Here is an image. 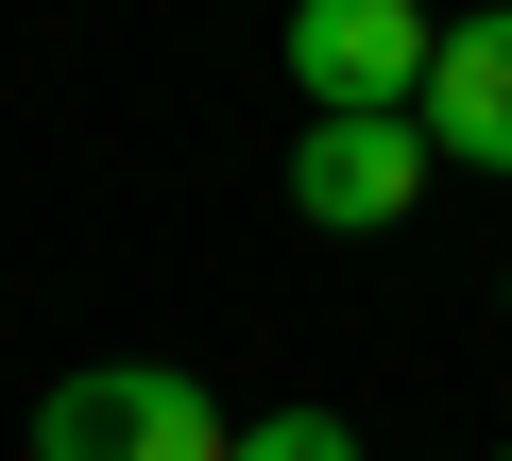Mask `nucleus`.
I'll list each match as a JSON object with an SVG mask.
<instances>
[{
    "mask_svg": "<svg viewBox=\"0 0 512 461\" xmlns=\"http://www.w3.org/2000/svg\"><path fill=\"white\" fill-rule=\"evenodd\" d=\"M291 86L325 120H427V69H444V18H410V0H291Z\"/></svg>",
    "mask_w": 512,
    "mask_h": 461,
    "instance_id": "f257e3e1",
    "label": "nucleus"
},
{
    "mask_svg": "<svg viewBox=\"0 0 512 461\" xmlns=\"http://www.w3.org/2000/svg\"><path fill=\"white\" fill-rule=\"evenodd\" d=\"M35 461H239V427L205 410V376L171 359H103L35 410Z\"/></svg>",
    "mask_w": 512,
    "mask_h": 461,
    "instance_id": "f03ea898",
    "label": "nucleus"
},
{
    "mask_svg": "<svg viewBox=\"0 0 512 461\" xmlns=\"http://www.w3.org/2000/svg\"><path fill=\"white\" fill-rule=\"evenodd\" d=\"M427 120H308V154H291V205L325 222V240H376V222H410V188H427Z\"/></svg>",
    "mask_w": 512,
    "mask_h": 461,
    "instance_id": "7ed1b4c3",
    "label": "nucleus"
},
{
    "mask_svg": "<svg viewBox=\"0 0 512 461\" xmlns=\"http://www.w3.org/2000/svg\"><path fill=\"white\" fill-rule=\"evenodd\" d=\"M427 137L461 171H512V0L495 18H444V69H427Z\"/></svg>",
    "mask_w": 512,
    "mask_h": 461,
    "instance_id": "20e7f679",
    "label": "nucleus"
},
{
    "mask_svg": "<svg viewBox=\"0 0 512 461\" xmlns=\"http://www.w3.org/2000/svg\"><path fill=\"white\" fill-rule=\"evenodd\" d=\"M239 461H359L342 410H274V427H239Z\"/></svg>",
    "mask_w": 512,
    "mask_h": 461,
    "instance_id": "39448f33",
    "label": "nucleus"
},
{
    "mask_svg": "<svg viewBox=\"0 0 512 461\" xmlns=\"http://www.w3.org/2000/svg\"><path fill=\"white\" fill-rule=\"evenodd\" d=\"M495 461H512V444H495Z\"/></svg>",
    "mask_w": 512,
    "mask_h": 461,
    "instance_id": "423d86ee",
    "label": "nucleus"
}]
</instances>
